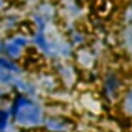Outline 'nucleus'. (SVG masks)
<instances>
[{"label":"nucleus","instance_id":"423d86ee","mask_svg":"<svg viewBox=\"0 0 132 132\" xmlns=\"http://www.w3.org/2000/svg\"><path fill=\"white\" fill-rule=\"evenodd\" d=\"M11 81V74H8L5 69L0 68V83H8Z\"/></svg>","mask_w":132,"mask_h":132},{"label":"nucleus","instance_id":"f257e3e1","mask_svg":"<svg viewBox=\"0 0 132 132\" xmlns=\"http://www.w3.org/2000/svg\"><path fill=\"white\" fill-rule=\"evenodd\" d=\"M12 115H14L15 123L23 128L38 126L42 125V120H43L42 108L26 97L15 98L14 106H12Z\"/></svg>","mask_w":132,"mask_h":132},{"label":"nucleus","instance_id":"f03ea898","mask_svg":"<svg viewBox=\"0 0 132 132\" xmlns=\"http://www.w3.org/2000/svg\"><path fill=\"white\" fill-rule=\"evenodd\" d=\"M25 45H26V38L15 37V38H11L5 43V51L9 57H19L22 49L25 48Z\"/></svg>","mask_w":132,"mask_h":132},{"label":"nucleus","instance_id":"7ed1b4c3","mask_svg":"<svg viewBox=\"0 0 132 132\" xmlns=\"http://www.w3.org/2000/svg\"><path fill=\"white\" fill-rule=\"evenodd\" d=\"M125 111L129 115H132V91L126 95V98H125Z\"/></svg>","mask_w":132,"mask_h":132},{"label":"nucleus","instance_id":"20e7f679","mask_svg":"<svg viewBox=\"0 0 132 132\" xmlns=\"http://www.w3.org/2000/svg\"><path fill=\"white\" fill-rule=\"evenodd\" d=\"M0 68L5 71H17V66H14L11 62H8L5 59H0Z\"/></svg>","mask_w":132,"mask_h":132},{"label":"nucleus","instance_id":"39448f33","mask_svg":"<svg viewBox=\"0 0 132 132\" xmlns=\"http://www.w3.org/2000/svg\"><path fill=\"white\" fill-rule=\"evenodd\" d=\"M8 125V114L5 111H0V129H5Z\"/></svg>","mask_w":132,"mask_h":132}]
</instances>
